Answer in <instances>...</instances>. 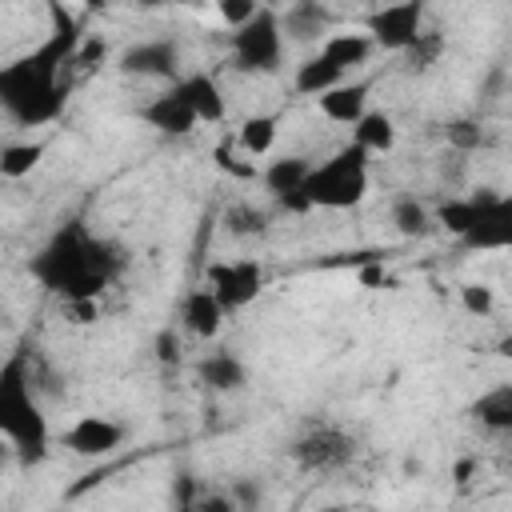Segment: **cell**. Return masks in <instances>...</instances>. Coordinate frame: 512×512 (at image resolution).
Masks as SVG:
<instances>
[{
	"label": "cell",
	"mask_w": 512,
	"mask_h": 512,
	"mask_svg": "<svg viewBox=\"0 0 512 512\" xmlns=\"http://www.w3.org/2000/svg\"><path fill=\"white\" fill-rule=\"evenodd\" d=\"M76 44H80L76 20L56 16V28L40 48L16 56L12 64H0V108L16 124L40 128L64 112V100H68L64 72L72 68Z\"/></svg>",
	"instance_id": "1"
},
{
	"label": "cell",
	"mask_w": 512,
	"mask_h": 512,
	"mask_svg": "<svg viewBox=\"0 0 512 512\" xmlns=\"http://www.w3.org/2000/svg\"><path fill=\"white\" fill-rule=\"evenodd\" d=\"M120 244L88 232L84 220H68L52 232V240L32 256L28 272L40 288L64 296V300H96L120 272H124Z\"/></svg>",
	"instance_id": "2"
},
{
	"label": "cell",
	"mask_w": 512,
	"mask_h": 512,
	"mask_svg": "<svg viewBox=\"0 0 512 512\" xmlns=\"http://www.w3.org/2000/svg\"><path fill=\"white\" fill-rule=\"evenodd\" d=\"M0 436L12 440L16 460H20L24 468L48 460L52 432H48L44 408L36 404L32 376H28V352H24V348L12 352V356L0 364Z\"/></svg>",
	"instance_id": "3"
},
{
	"label": "cell",
	"mask_w": 512,
	"mask_h": 512,
	"mask_svg": "<svg viewBox=\"0 0 512 512\" xmlns=\"http://www.w3.org/2000/svg\"><path fill=\"white\" fill-rule=\"evenodd\" d=\"M368 156L356 140L344 144L336 156H328L324 164L308 168L304 180V196L312 208H352L368 196Z\"/></svg>",
	"instance_id": "4"
},
{
	"label": "cell",
	"mask_w": 512,
	"mask_h": 512,
	"mask_svg": "<svg viewBox=\"0 0 512 512\" xmlns=\"http://www.w3.org/2000/svg\"><path fill=\"white\" fill-rule=\"evenodd\" d=\"M232 64L236 72H252V76H272L280 72L284 60V32H280V16L272 8L260 4V12L252 20H244L232 32Z\"/></svg>",
	"instance_id": "5"
},
{
	"label": "cell",
	"mask_w": 512,
	"mask_h": 512,
	"mask_svg": "<svg viewBox=\"0 0 512 512\" xmlns=\"http://www.w3.org/2000/svg\"><path fill=\"white\" fill-rule=\"evenodd\" d=\"M204 288L220 300L224 312H240L260 296L264 268L252 256H244V260H212L208 272H204Z\"/></svg>",
	"instance_id": "6"
},
{
	"label": "cell",
	"mask_w": 512,
	"mask_h": 512,
	"mask_svg": "<svg viewBox=\"0 0 512 512\" xmlns=\"http://www.w3.org/2000/svg\"><path fill=\"white\" fill-rule=\"evenodd\" d=\"M288 452H292L296 468L324 476V472H340V468H348L356 460V440L344 428H336V424H316Z\"/></svg>",
	"instance_id": "7"
},
{
	"label": "cell",
	"mask_w": 512,
	"mask_h": 512,
	"mask_svg": "<svg viewBox=\"0 0 512 512\" xmlns=\"http://www.w3.org/2000/svg\"><path fill=\"white\" fill-rule=\"evenodd\" d=\"M368 40L384 52H404L416 32L424 28V0H392V4H380L368 20Z\"/></svg>",
	"instance_id": "8"
},
{
	"label": "cell",
	"mask_w": 512,
	"mask_h": 512,
	"mask_svg": "<svg viewBox=\"0 0 512 512\" xmlns=\"http://www.w3.org/2000/svg\"><path fill=\"white\" fill-rule=\"evenodd\" d=\"M476 216L460 236L468 248H508L512 244V200L496 188H476Z\"/></svg>",
	"instance_id": "9"
},
{
	"label": "cell",
	"mask_w": 512,
	"mask_h": 512,
	"mask_svg": "<svg viewBox=\"0 0 512 512\" xmlns=\"http://www.w3.org/2000/svg\"><path fill=\"white\" fill-rule=\"evenodd\" d=\"M128 428L108 420V416H80L68 432H64V448L76 456H108L124 444Z\"/></svg>",
	"instance_id": "10"
},
{
	"label": "cell",
	"mask_w": 512,
	"mask_h": 512,
	"mask_svg": "<svg viewBox=\"0 0 512 512\" xmlns=\"http://www.w3.org/2000/svg\"><path fill=\"white\" fill-rule=\"evenodd\" d=\"M120 72L172 80L180 72V48H176V40H144V44H132V48L120 52Z\"/></svg>",
	"instance_id": "11"
},
{
	"label": "cell",
	"mask_w": 512,
	"mask_h": 512,
	"mask_svg": "<svg viewBox=\"0 0 512 512\" xmlns=\"http://www.w3.org/2000/svg\"><path fill=\"white\" fill-rule=\"evenodd\" d=\"M140 120L148 124V128H156L160 136H188L200 120H196V112L188 108V100L180 96V88H168L164 96H152L144 108H140Z\"/></svg>",
	"instance_id": "12"
},
{
	"label": "cell",
	"mask_w": 512,
	"mask_h": 512,
	"mask_svg": "<svg viewBox=\"0 0 512 512\" xmlns=\"http://www.w3.org/2000/svg\"><path fill=\"white\" fill-rule=\"evenodd\" d=\"M176 88H180V96L188 100V108L196 112V120H200V124H220V120H224L228 100H224V92H220V84H216V76H212V72L180 76V80H176Z\"/></svg>",
	"instance_id": "13"
},
{
	"label": "cell",
	"mask_w": 512,
	"mask_h": 512,
	"mask_svg": "<svg viewBox=\"0 0 512 512\" xmlns=\"http://www.w3.org/2000/svg\"><path fill=\"white\" fill-rule=\"evenodd\" d=\"M224 308L220 300L208 292V288H192L184 300H180V328L196 340H212L220 328H224Z\"/></svg>",
	"instance_id": "14"
},
{
	"label": "cell",
	"mask_w": 512,
	"mask_h": 512,
	"mask_svg": "<svg viewBox=\"0 0 512 512\" xmlns=\"http://www.w3.org/2000/svg\"><path fill=\"white\" fill-rule=\"evenodd\" d=\"M316 104H320V112H324L332 124H356V120L368 112V84H364V80H356V84L340 80V84H332L328 92H320Z\"/></svg>",
	"instance_id": "15"
},
{
	"label": "cell",
	"mask_w": 512,
	"mask_h": 512,
	"mask_svg": "<svg viewBox=\"0 0 512 512\" xmlns=\"http://www.w3.org/2000/svg\"><path fill=\"white\" fill-rule=\"evenodd\" d=\"M328 24H332V16H328V8H324L320 0H296V4L280 16V32H284L288 40H296V44L320 40V36L328 32Z\"/></svg>",
	"instance_id": "16"
},
{
	"label": "cell",
	"mask_w": 512,
	"mask_h": 512,
	"mask_svg": "<svg viewBox=\"0 0 512 512\" xmlns=\"http://www.w3.org/2000/svg\"><path fill=\"white\" fill-rule=\"evenodd\" d=\"M196 376L212 392H240L248 384V368H244V360L236 352H212V356L196 360Z\"/></svg>",
	"instance_id": "17"
},
{
	"label": "cell",
	"mask_w": 512,
	"mask_h": 512,
	"mask_svg": "<svg viewBox=\"0 0 512 512\" xmlns=\"http://www.w3.org/2000/svg\"><path fill=\"white\" fill-rule=\"evenodd\" d=\"M340 80H344V68H340L336 60H328L324 52L300 60V64H296V76H292V84H296L300 96H320V92H328V88L340 84Z\"/></svg>",
	"instance_id": "18"
},
{
	"label": "cell",
	"mask_w": 512,
	"mask_h": 512,
	"mask_svg": "<svg viewBox=\"0 0 512 512\" xmlns=\"http://www.w3.org/2000/svg\"><path fill=\"white\" fill-rule=\"evenodd\" d=\"M472 420H480L488 432H512V384H496L472 400Z\"/></svg>",
	"instance_id": "19"
},
{
	"label": "cell",
	"mask_w": 512,
	"mask_h": 512,
	"mask_svg": "<svg viewBox=\"0 0 512 512\" xmlns=\"http://www.w3.org/2000/svg\"><path fill=\"white\" fill-rule=\"evenodd\" d=\"M308 160L304 156H280V160H272L268 168H264V188L272 192V200L276 196H288V192H304V180H308Z\"/></svg>",
	"instance_id": "20"
},
{
	"label": "cell",
	"mask_w": 512,
	"mask_h": 512,
	"mask_svg": "<svg viewBox=\"0 0 512 512\" xmlns=\"http://www.w3.org/2000/svg\"><path fill=\"white\" fill-rule=\"evenodd\" d=\"M372 40H368V32H332V36H324V56L328 60H336L344 72L348 68H356V64H364L368 56H372Z\"/></svg>",
	"instance_id": "21"
},
{
	"label": "cell",
	"mask_w": 512,
	"mask_h": 512,
	"mask_svg": "<svg viewBox=\"0 0 512 512\" xmlns=\"http://www.w3.org/2000/svg\"><path fill=\"white\" fill-rule=\"evenodd\" d=\"M352 140L364 148V152H392L396 144V124L388 112H364L356 124H352Z\"/></svg>",
	"instance_id": "22"
},
{
	"label": "cell",
	"mask_w": 512,
	"mask_h": 512,
	"mask_svg": "<svg viewBox=\"0 0 512 512\" xmlns=\"http://www.w3.org/2000/svg\"><path fill=\"white\" fill-rule=\"evenodd\" d=\"M276 128H280V116L276 112H260V116H248L236 132V144L248 152V156H268L272 144H276Z\"/></svg>",
	"instance_id": "23"
},
{
	"label": "cell",
	"mask_w": 512,
	"mask_h": 512,
	"mask_svg": "<svg viewBox=\"0 0 512 512\" xmlns=\"http://www.w3.org/2000/svg\"><path fill=\"white\" fill-rule=\"evenodd\" d=\"M44 160V140H16L0 148V176L4 180H20L28 176L36 164Z\"/></svg>",
	"instance_id": "24"
},
{
	"label": "cell",
	"mask_w": 512,
	"mask_h": 512,
	"mask_svg": "<svg viewBox=\"0 0 512 512\" xmlns=\"http://www.w3.org/2000/svg\"><path fill=\"white\" fill-rule=\"evenodd\" d=\"M392 228H396L400 236L416 240V236H428V232H432V216H428V208H424L416 196H400V200L392 204Z\"/></svg>",
	"instance_id": "25"
},
{
	"label": "cell",
	"mask_w": 512,
	"mask_h": 512,
	"mask_svg": "<svg viewBox=\"0 0 512 512\" xmlns=\"http://www.w3.org/2000/svg\"><path fill=\"white\" fill-rule=\"evenodd\" d=\"M268 224H272V216H268L264 208H256V204H232V208L224 212V228H228L232 236H240V240L264 236Z\"/></svg>",
	"instance_id": "26"
},
{
	"label": "cell",
	"mask_w": 512,
	"mask_h": 512,
	"mask_svg": "<svg viewBox=\"0 0 512 512\" xmlns=\"http://www.w3.org/2000/svg\"><path fill=\"white\" fill-rule=\"evenodd\" d=\"M444 56V36L440 32H416V40L404 48V68L408 72H428L436 60Z\"/></svg>",
	"instance_id": "27"
},
{
	"label": "cell",
	"mask_w": 512,
	"mask_h": 512,
	"mask_svg": "<svg viewBox=\"0 0 512 512\" xmlns=\"http://www.w3.org/2000/svg\"><path fill=\"white\" fill-rule=\"evenodd\" d=\"M472 216H476V200H472V196H448V200L436 208V224H440V228H448L456 240L468 232Z\"/></svg>",
	"instance_id": "28"
},
{
	"label": "cell",
	"mask_w": 512,
	"mask_h": 512,
	"mask_svg": "<svg viewBox=\"0 0 512 512\" xmlns=\"http://www.w3.org/2000/svg\"><path fill=\"white\" fill-rule=\"evenodd\" d=\"M444 140H448V148H456V152H476V148L484 144V128H480V120H472V116H456V120L444 124Z\"/></svg>",
	"instance_id": "29"
},
{
	"label": "cell",
	"mask_w": 512,
	"mask_h": 512,
	"mask_svg": "<svg viewBox=\"0 0 512 512\" xmlns=\"http://www.w3.org/2000/svg\"><path fill=\"white\" fill-rule=\"evenodd\" d=\"M460 304H464V312L468 316H488L492 308H496V296H492V288L488 284H460Z\"/></svg>",
	"instance_id": "30"
},
{
	"label": "cell",
	"mask_w": 512,
	"mask_h": 512,
	"mask_svg": "<svg viewBox=\"0 0 512 512\" xmlns=\"http://www.w3.org/2000/svg\"><path fill=\"white\" fill-rule=\"evenodd\" d=\"M216 12L224 16V24L240 28L244 20H252L260 12V0H216Z\"/></svg>",
	"instance_id": "31"
},
{
	"label": "cell",
	"mask_w": 512,
	"mask_h": 512,
	"mask_svg": "<svg viewBox=\"0 0 512 512\" xmlns=\"http://www.w3.org/2000/svg\"><path fill=\"white\" fill-rule=\"evenodd\" d=\"M104 52H108V44L100 40V36H80V44H76V52H72V64H80V68H96L100 60H104Z\"/></svg>",
	"instance_id": "32"
},
{
	"label": "cell",
	"mask_w": 512,
	"mask_h": 512,
	"mask_svg": "<svg viewBox=\"0 0 512 512\" xmlns=\"http://www.w3.org/2000/svg\"><path fill=\"white\" fill-rule=\"evenodd\" d=\"M152 348H156V360H160V364H180V340H176L172 328H164Z\"/></svg>",
	"instance_id": "33"
},
{
	"label": "cell",
	"mask_w": 512,
	"mask_h": 512,
	"mask_svg": "<svg viewBox=\"0 0 512 512\" xmlns=\"http://www.w3.org/2000/svg\"><path fill=\"white\" fill-rule=\"evenodd\" d=\"M356 280H360L364 288H384V284H388V272H384L380 260H368V264L356 272Z\"/></svg>",
	"instance_id": "34"
},
{
	"label": "cell",
	"mask_w": 512,
	"mask_h": 512,
	"mask_svg": "<svg viewBox=\"0 0 512 512\" xmlns=\"http://www.w3.org/2000/svg\"><path fill=\"white\" fill-rule=\"evenodd\" d=\"M64 308L72 312V324H92L96 320V300H64Z\"/></svg>",
	"instance_id": "35"
},
{
	"label": "cell",
	"mask_w": 512,
	"mask_h": 512,
	"mask_svg": "<svg viewBox=\"0 0 512 512\" xmlns=\"http://www.w3.org/2000/svg\"><path fill=\"white\" fill-rule=\"evenodd\" d=\"M196 496H200L196 476H180V484H176V504H180V508H192V504H196Z\"/></svg>",
	"instance_id": "36"
},
{
	"label": "cell",
	"mask_w": 512,
	"mask_h": 512,
	"mask_svg": "<svg viewBox=\"0 0 512 512\" xmlns=\"http://www.w3.org/2000/svg\"><path fill=\"white\" fill-rule=\"evenodd\" d=\"M232 492H236V500H232V504H244V508L260 500V488H252V484H244V480H236V484H232Z\"/></svg>",
	"instance_id": "37"
},
{
	"label": "cell",
	"mask_w": 512,
	"mask_h": 512,
	"mask_svg": "<svg viewBox=\"0 0 512 512\" xmlns=\"http://www.w3.org/2000/svg\"><path fill=\"white\" fill-rule=\"evenodd\" d=\"M216 164H220V168H228V172H236V176H252V168H240V164L232 160V152H228V148H216Z\"/></svg>",
	"instance_id": "38"
},
{
	"label": "cell",
	"mask_w": 512,
	"mask_h": 512,
	"mask_svg": "<svg viewBox=\"0 0 512 512\" xmlns=\"http://www.w3.org/2000/svg\"><path fill=\"white\" fill-rule=\"evenodd\" d=\"M12 456H16V448H12V440H8V436H0V472L8 468V460H12Z\"/></svg>",
	"instance_id": "39"
},
{
	"label": "cell",
	"mask_w": 512,
	"mask_h": 512,
	"mask_svg": "<svg viewBox=\"0 0 512 512\" xmlns=\"http://www.w3.org/2000/svg\"><path fill=\"white\" fill-rule=\"evenodd\" d=\"M468 476H472V460H460V464H456V480H460V484H464V480H468Z\"/></svg>",
	"instance_id": "40"
},
{
	"label": "cell",
	"mask_w": 512,
	"mask_h": 512,
	"mask_svg": "<svg viewBox=\"0 0 512 512\" xmlns=\"http://www.w3.org/2000/svg\"><path fill=\"white\" fill-rule=\"evenodd\" d=\"M76 4H84V8H92V12H104V8H108V0H76Z\"/></svg>",
	"instance_id": "41"
},
{
	"label": "cell",
	"mask_w": 512,
	"mask_h": 512,
	"mask_svg": "<svg viewBox=\"0 0 512 512\" xmlns=\"http://www.w3.org/2000/svg\"><path fill=\"white\" fill-rule=\"evenodd\" d=\"M140 8H156V4H164V0H136Z\"/></svg>",
	"instance_id": "42"
},
{
	"label": "cell",
	"mask_w": 512,
	"mask_h": 512,
	"mask_svg": "<svg viewBox=\"0 0 512 512\" xmlns=\"http://www.w3.org/2000/svg\"><path fill=\"white\" fill-rule=\"evenodd\" d=\"M164 4H196V0H164Z\"/></svg>",
	"instance_id": "43"
},
{
	"label": "cell",
	"mask_w": 512,
	"mask_h": 512,
	"mask_svg": "<svg viewBox=\"0 0 512 512\" xmlns=\"http://www.w3.org/2000/svg\"><path fill=\"white\" fill-rule=\"evenodd\" d=\"M0 488H4V480H0Z\"/></svg>",
	"instance_id": "44"
},
{
	"label": "cell",
	"mask_w": 512,
	"mask_h": 512,
	"mask_svg": "<svg viewBox=\"0 0 512 512\" xmlns=\"http://www.w3.org/2000/svg\"><path fill=\"white\" fill-rule=\"evenodd\" d=\"M380 4H384V0H380Z\"/></svg>",
	"instance_id": "45"
}]
</instances>
